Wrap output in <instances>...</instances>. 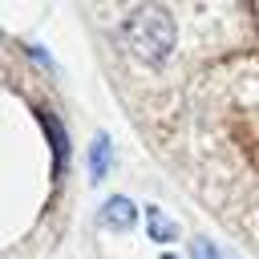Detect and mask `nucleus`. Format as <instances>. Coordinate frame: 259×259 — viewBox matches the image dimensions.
Segmentation results:
<instances>
[{"label":"nucleus","instance_id":"423d86ee","mask_svg":"<svg viewBox=\"0 0 259 259\" xmlns=\"http://www.w3.org/2000/svg\"><path fill=\"white\" fill-rule=\"evenodd\" d=\"M190 251H194V259H223V255H219L206 239H194V247H190Z\"/></svg>","mask_w":259,"mask_h":259},{"label":"nucleus","instance_id":"f03ea898","mask_svg":"<svg viewBox=\"0 0 259 259\" xmlns=\"http://www.w3.org/2000/svg\"><path fill=\"white\" fill-rule=\"evenodd\" d=\"M134 219H138V210H134V202H130V198H109V202L101 206V223H117L121 231H125V227H134Z\"/></svg>","mask_w":259,"mask_h":259},{"label":"nucleus","instance_id":"0eeeda50","mask_svg":"<svg viewBox=\"0 0 259 259\" xmlns=\"http://www.w3.org/2000/svg\"><path fill=\"white\" fill-rule=\"evenodd\" d=\"M162 259H178V255H162Z\"/></svg>","mask_w":259,"mask_h":259},{"label":"nucleus","instance_id":"39448f33","mask_svg":"<svg viewBox=\"0 0 259 259\" xmlns=\"http://www.w3.org/2000/svg\"><path fill=\"white\" fill-rule=\"evenodd\" d=\"M45 125H49V138H53V146H57V170L65 166V158H69V146H65V130L57 125V117H45Z\"/></svg>","mask_w":259,"mask_h":259},{"label":"nucleus","instance_id":"7ed1b4c3","mask_svg":"<svg viewBox=\"0 0 259 259\" xmlns=\"http://www.w3.org/2000/svg\"><path fill=\"white\" fill-rule=\"evenodd\" d=\"M146 223H150V235H154L158 243L174 239V231H178V227H174V223H170V219H166V214H162L158 206H146Z\"/></svg>","mask_w":259,"mask_h":259},{"label":"nucleus","instance_id":"f257e3e1","mask_svg":"<svg viewBox=\"0 0 259 259\" xmlns=\"http://www.w3.org/2000/svg\"><path fill=\"white\" fill-rule=\"evenodd\" d=\"M121 32H125V49H130L138 61H146V65L166 61V53L174 49V20H170V12L158 8V4L138 8V12L125 20Z\"/></svg>","mask_w":259,"mask_h":259},{"label":"nucleus","instance_id":"20e7f679","mask_svg":"<svg viewBox=\"0 0 259 259\" xmlns=\"http://www.w3.org/2000/svg\"><path fill=\"white\" fill-rule=\"evenodd\" d=\"M109 166V138H93V150H89V174L101 178Z\"/></svg>","mask_w":259,"mask_h":259}]
</instances>
